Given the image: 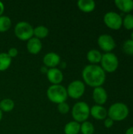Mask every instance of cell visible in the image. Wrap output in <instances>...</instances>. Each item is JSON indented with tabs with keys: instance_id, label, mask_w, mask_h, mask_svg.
Returning a JSON list of instances; mask_svg holds the SVG:
<instances>
[{
	"instance_id": "1",
	"label": "cell",
	"mask_w": 133,
	"mask_h": 134,
	"mask_svg": "<svg viewBox=\"0 0 133 134\" xmlns=\"http://www.w3.org/2000/svg\"><path fill=\"white\" fill-rule=\"evenodd\" d=\"M82 75L85 83L93 88L102 86L106 80V72L97 64L86 65Z\"/></svg>"
},
{
	"instance_id": "2",
	"label": "cell",
	"mask_w": 133,
	"mask_h": 134,
	"mask_svg": "<svg viewBox=\"0 0 133 134\" xmlns=\"http://www.w3.org/2000/svg\"><path fill=\"white\" fill-rule=\"evenodd\" d=\"M47 97L48 99L56 104L63 102H66L68 96L67 93V89L62 85H51L47 90Z\"/></svg>"
},
{
	"instance_id": "3",
	"label": "cell",
	"mask_w": 133,
	"mask_h": 134,
	"mask_svg": "<svg viewBox=\"0 0 133 134\" xmlns=\"http://www.w3.org/2000/svg\"><path fill=\"white\" fill-rule=\"evenodd\" d=\"M129 114V109L125 104L114 103L107 111V116L114 122H121L125 120Z\"/></svg>"
},
{
	"instance_id": "4",
	"label": "cell",
	"mask_w": 133,
	"mask_h": 134,
	"mask_svg": "<svg viewBox=\"0 0 133 134\" xmlns=\"http://www.w3.org/2000/svg\"><path fill=\"white\" fill-rule=\"evenodd\" d=\"M71 115L74 119V121L80 123L87 121L90 115V108L89 104L84 101H79L74 104Z\"/></svg>"
},
{
	"instance_id": "5",
	"label": "cell",
	"mask_w": 133,
	"mask_h": 134,
	"mask_svg": "<svg viewBox=\"0 0 133 134\" xmlns=\"http://www.w3.org/2000/svg\"><path fill=\"white\" fill-rule=\"evenodd\" d=\"M14 33L20 40L28 41L34 36V27L28 22L20 21L15 25Z\"/></svg>"
},
{
	"instance_id": "6",
	"label": "cell",
	"mask_w": 133,
	"mask_h": 134,
	"mask_svg": "<svg viewBox=\"0 0 133 134\" xmlns=\"http://www.w3.org/2000/svg\"><path fill=\"white\" fill-rule=\"evenodd\" d=\"M100 64V67L105 72L113 73L118 69L119 65V60L118 57L114 53H105L102 55Z\"/></svg>"
},
{
	"instance_id": "7",
	"label": "cell",
	"mask_w": 133,
	"mask_h": 134,
	"mask_svg": "<svg viewBox=\"0 0 133 134\" xmlns=\"http://www.w3.org/2000/svg\"><path fill=\"white\" fill-rule=\"evenodd\" d=\"M66 89L68 97L72 99H79L85 93V86L82 81L74 80L72 81Z\"/></svg>"
},
{
	"instance_id": "8",
	"label": "cell",
	"mask_w": 133,
	"mask_h": 134,
	"mask_svg": "<svg viewBox=\"0 0 133 134\" xmlns=\"http://www.w3.org/2000/svg\"><path fill=\"white\" fill-rule=\"evenodd\" d=\"M103 22L107 27L112 30H119L122 27L123 19L116 12H107L103 16Z\"/></svg>"
},
{
	"instance_id": "9",
	"label": "cell",
	"mask_w": 133,
	"mask_h": 134,
	"mask_svg": "<svg viewBox=\"0 0 133 134\" xmlns=\"http://www.w3.org/2000/svg\"><path fill=\"white\" fill-rule=\"evenodd\" d=\"M97 42L99 47L105 53H111V51L116 47V42L114 38L107 34L100 35Z\"/></svg>"
},
{
	"instance_id": "10",
	"label": "cell",
	"mask_w": 133,
	"mask_h": 134,
	"mask_svg": "<svg viewBox=\"0 0 133 134\" xmlns=\"http://www.w3.org/2000/svg\"><path fill=\"white\" fill-rule=\"evenodd\" d=\"M47 79L52 85H60L63 80V74L62 71L57 68H49L46 73Z\"/></svg>"
},
{
	"instance_id": "11",
	"label": "cell",
	"mask_w": 133,
	"mask_h": 134,
	"mask_svg": "<svg viewBox=\"0 0 133 134\" xmlns=\"http://www.w3.org/2000/svg\"><path fill=\"white\" fill-rule=\"evenodd\" d=\"M108 96L106 90L102 86L94 88L92 91V99L97 105L103 106L107 100Z\"/></svg>"
},
{
	"instance_id": "12",
	"label": "cell",
	"mask_w": 133,
	"mask_h": 134,
	"mask_svg": "<svg viewBox=\"0 0 133 134\" xmlns=\"http://www.w3.org/2000/svg\"><path fill=\"white\" fill-rule=\"evenodd\" d=\"M42 60H43V64L45 65V67L49 68H56L61 62L60 57L59 56V54H57L54 52H50V53H46L45 55V57H43Z\"/></svg>"
},
{
	"instance_id": "13",
	"label": "cell",
	"mask_w": 133,
	"mask_h": 134,
	"mask_svg": "<svg viewBox=\"0 0 133 134\" xmlns=\"http://www.w3.org/2000/svg\"><path fill=\"white\" fill-rule=\"evenodd\" d=\"M90 115L96 120H104L107 117V111L104 107L96 104L90 108Z\"/></svg>"
},
{
	"instance_id": "14",
	"label": "cell",
	"mask_w": 133,
	"mask_h": 134,
	"mask_svg": "<svg viewBox=\"0 0 133 134\" xmlns=\"http://www.w3.org/2000/svg\"><path fill=\"white\" fill-rule=\"evenodd\" d=\"M42 49V44L40 39L32 37L27 42V49L31 54H38Z\"/></svg>"
},
{
	"instance_id": "15",
	"label": "cell",
	"mask_w": 133,
	"mask_h": 134,
	"mask_svg": "<svg viewBox=\"0 0 133 134\" xmlns=\"http://www.w3.org/2000/svg\"><path fill=\"white\" fill-rule=\"evenodd\" d=\"M114 4L119 10L127 14L133 10L132 0H115Z\"/></svg>"
},
{
	"instance_id": "16",
	"label": "cell",
	"mask_w": 133,
	"mask_h": 134,
	"mask_svg": "<svg viewBox=\"0 0 133 134\" xmlns=\"http://www.w3.org/2000/svg\"><path fill=\"white\" fill-rule=\"evenodd\" d=\"M78 7L84 13H91L96 8V2L93 0H79Z\"/></svg>"
},
{
	"instance_id": "17",
	"label": "cell",
	"mask_w": 133,
	"mask_h": 134,
	"mask_svg": "<svg viewBox=\"0 0 133 134\" xmlns=\"http://www.w3.org/2000/svg\"><path fill=\"white\" fill-rule=\"evenodd\" d=\"M102 53L97 50V49H91L87 53L86 58L90 64H97L98 63H100L102 59Z\"/></svg>"
},
{
	"instance_id": "18",
	"label": "cell",
	"mask_w": 133,
	"mask_h": 134,
	"mask_svg": "<svg viewBox=\"0 0 133 134\" xmlns=\"http://www.w3.org/2000/svg\"><path fill=\"white\" fill-rule=\"evenodd\" d=\"M80 123L75 121H71L65 125L63 132L65 134H78L80 133Z\"/></svg>"
},
{
	"instance_id": "19",
	"label": "cell",
	"mask_w": 133,
	"mask_h": 134,
	"mask_svg": "<svg viewBox=\"0 0 133 134\" xmlns=\"http://www.w3.org/2000/svg\"><path fill=\"white\" fill-rule=\"evenodd\" d=\"M12 63V58L7 54V53H0V71H5L7 70Z\"/></svg>"
},
{
	"instance_id": "20",
	"label": "cell",
	"mask_w": 133,
	"mask_h": 134,
	"mask_svg": "<svg viewBox=\"0 0 133 134\" xmlns=\"http://www.w3.org/2000/svg\"><path fill=\"white\" fill-rule=\"evenodd\" d=\"M15 104L13 100L5 98L0 101V110L2 112H9L14 108Z\"/></svg>"
},
{
	"instance_id": "21",
	"label": "cell",
	"mask_w": 133,
	"mask_h": 134,
	"mask_svg": "<svg viewBox=\"0 0 133 134\" xmlns=\"http://www.w3.org/2000/svg\"><path fill=\"white\" fill-rule=\"evenodd\" d=\"M48 35H49V29L43 25H39L34 28V37L40 40L46 38L48 36Z\"/></svg>"
},
{
	"instance_id": "22",
	"label": "cell",
	"mask_w": 133,
	"mask_h": 134,
	"mask_svg": "<svg viewBox=\"0 0 133 134\" xmlns=\"http://www.w3.org/2000/svg\"><path fill=\"white\" fill-rule=\"evenodd\" d=\"M12 25L11 19L7 16H0V32L7 31Z\"/></svg>"
},
{
	"instance_id": "23",
	"label": "cell",
	"mask_w": 133,
	"mask_h": 134,
	"mask_svg": "<svg viewBox=\"0 0 133 134\" xmlns=\"http://www.w3.org/2000/svg\"><path fill=\"white\" fill-rule=\"evenodd\" d=\"M95 131L94 126L92 122L85 121L81 124L80 132L82 134H93Z\"/></svg>"
},
{
	"instance_id": "24",
	"label": "cell",
	"mask_w": 133,
	"mask_h": 134,
	"mask_svg": "<svg viewBox=\"0 0 133 134\" xmlns=\"http://www.w3.org/2000/svg\"><path fill=\"white\" fill-rule=\"evenodd\" d=\"M122 25L127 30H133V15L132 14H126L123 19Z\"/></svg>"
},
{
	"instance_id": "25",
	"label": "cell",
	"mask_w": 133,
	"mask_h": 134,
	"mask_svg": "<svg viewBox=\"0 0 133 134\" xmlns=\"http://www.w3.org/2000/svg\"><path fill=\"white\" fill-rule=\"evenodd\" d=\"M123 51L130 56L133 55V41L132 39L126 40L123 44Z\"/></svg>"
},
{
	"instance_id": "26",
	"label": "cell",
	"mask_w": 133,
	"mask_h": 134,
	"mask_svg": "<svg viewBox=\"0 0 133 134\" xmlns=\"http://www.w3.org/2000/svg\"><path fill=\"white\" fill-rule=\"evenodd\" d=\"M57 110L60 113V114H63V115H66L70 111V106L66 102H63V103H60L59 104H57Z\"/></svg>"
},
{
	"instance_id": "27",
	"label": "cell",
	"mask_w": 133,
	"mask_h": 134,
	"mask_svg": "<svg viewBox=\"0 0 133 134\" xmlns=\"http://www.w3.org/2000/svg\"><path fill=\"white\" fill-rule=\"evenodd\" d=\"M7 54H8L11 58H14V57H16L18 55V50H17L16 48L12 47V48H10V49L8 50Z\"/></svg>"
},
{
	"instance_id": "28",
	"label": "cell",
	"mask_w": 133,
	"mask_h": 134,
	"mask_svg": "<svg viewBox=\"0 0 133 134\" xmlns=\"http://www.w3.org/2000/svg\"><path fill=\"white\" fill-rule=\"evenodd\" d=\"M114 121L112 119H111L110 118H107L106 119H104V126L106 128L110 129L114 126Z\"/></svg>"
},
{
	"instance_id": "29",
	"label": "cell",
	"mask_w": 133,
	"mask_h": 134,
	"mask_svg": "<svg viewBox=\"0 0 133 134\" xmlns=\"http://www.w3.org/2000/svg\"><path fill=\"white\" fill-rule=\"evenodd\" d=\"M4 10H5V6H4V4L0 2V16H2V13H4Z\"/></svg>"
},
{
	"instance_id": "30",
	"label": "cell",
	"mask_w": 133,
	"mask_h": 134,
	"mask_svg": "<svg viewBox=\"0 0 133 134\" xmlns=\"http://www.w3.org/2000/svg\"><path fill=\"white\" fill-rule=\"evenodd\" d=\"M125 134H133V126L132 127H130V128H129V129L126 130Z\"/></svg>"
},
{
	"instance_id": "31",
	"label": "cell",
	"mask_w": 133,
	"mask_h": 134,
	"mask_svg": "<svg viewBox=\"0 0 133 134\" xmlns=\"http://www.w3.org/2000/svg\"><path fill=\"white\" fill-rule=\"evenodd\" d=\"M59 65L60 66V68H63V69H65V68H66V67H67V64H66V62H60Z\"/></svg>"
},
{
	"instance_id": "32",
	"label": "cell",
	"mask_w": 133,
	"mask_h": 134,
	"mask_svg": "<svg viewBox=\"0 0 133 134\" xmlns=\"http://www.w3.org/2000/svg\"><path fill=\"white\" fill-rule=\"evenodd\" d=\"M42 70V71L44 73V72H45V73H47V71H48V68H46V67H42V68H41Z\"/></svg>"
},
{
	"instance_id": "33",
	"label": "cell",
	"mask_w": 133,
	"mask_h": 134,
	"mask_svg": "<svg viewBox=\"0 0 133 134\" xmlns=\"http://www.w3.org/2000/svg\"><path fill=\"white\" fill-rule=\"evenodd\" d=\"M2 111L0 110V122H1V120H2Z\"/></svg>"
},
{
	"instance_id": "34",
	"label": "cell",
	"mask_w": 133,
	"mask_h": 134,
	"mask_svg": "<svg viewBox=\"0 0 133 134\" xmlns=\"http://www.w3.org/2000/svg\"><path fill=\"white\" fill-rule=\"evenodd\" d=\"M131 39L133 41V31H132V32L131 33Z\"/></svg>"
}]
</instances>
